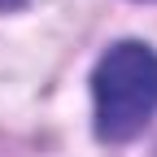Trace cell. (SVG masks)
Listing matches in <instances>:
<instances>
[{"instance_id":"7a4b0ae2","label":"cell","mask_w":157,"mask_h":157,"mask_svg":"<svg viewBox=\"0 0 157 157\" xmlns=\"http://www.w3.org/2000/svg\"><path fill=\"white\" fill-rule=\"evenodd\" d=\"M17 5H22V0H0V9H17Z\"/></svg>"},{"instance_id":"6da1fadb","label":"cell","mask_w":157,"mask_h":157,"mask_svg":"<svg viewBox=\"0 0 157 157\" xmlns=\"http://www.w3.org/2000/svg\"><path fill=\"white\" fill-rule=\"evenodd\" d=\"M96 135L109 144L135 140L157 113V52L140 39L113 44L92 74Z\"/></svg>"}]
</instances>
